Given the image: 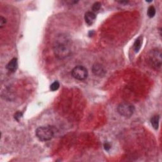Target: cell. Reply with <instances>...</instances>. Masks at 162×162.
<instances>
[{"mask_svg": "<svg viewBox=\"0 0 162 162\" xmlns=\"http://www.w3.org/2000/svg\"><path fill=\"white\" fill-rule=\"evenodd\" d=\"M156 14V9L153 6L149 7L148 9V15L150 18H153Z\"/></svg>", "mask_w": 162, "mask_h": 162, "instance_id": "11", "label": "cell"}, {"mask_svg": "<svg viewBox=\"0 0 162 162\" xmlns=\"http://www.w3.org/2000/svg\"><path fill=\"white\" fill-rule=\"evenodd\" d=\"M59 87H60V83L58 81H55L51 84L50 89L52 91H55L59 89Z\"/></svg>", "mask_w": 162, "mask_h": 162, "instance_id": "12", "label": "cell"}, {"mask_svg": "<svg viewBox=\"0 0 162 162\" xmlns=\"http://www.w3.org/2000/svg\"><path fill=\"white\" fill-rule=\"evenodd\" d=\"M53 51L56 58L63 60L69 56L72 51V43L66 34L58 35L53 43Z\"/></svg>", "mask_w": 162, "mask_h": 162, "instance_id": "1", "label": "cell"}, {"mask_svg": "<svg viewBox=\"0 0 162 162\" xmlns=\"http://www.w3.org/2000/svg\"><path fill=\"white\" fill-rule=\"evenodd\" d=\"M96 18V15L94 12H87L85 13L84 19H85L86 23L88 26L92 25V24L95 22Z\"/></svg>", "mask_w": 162, "mask_h": 162, "instance_id": "7", "label": "cell"}, {"mask_svg": "<svg viewBox=\"0 0 162 162\" xmlns=\"http://www.w3.org/2000/svg\"><path fill=\"white\" fill-rule=\"evenodd\" d=\"M101 7V4L100 2H96L94 3V4H93L92 8L93 12H96L100 10Z\"/></svg>", "mask_w": 162, "mask_h": 162, "instance_id": "13", "label": "cell"}, {"mask_svg": "<svg viewBox=\"0 0 162 162\" xmlns=\"http://www.w3.org/2000/svg\"><path fill=\"white\" fill-rule=\"evenodd\" d=\"M104 147H105V150L106 151H108L110 149V144L108 143H105V144H104Z\"/></svg>", "mask_w": 162, "mask_h": 162, "instance_id": "16", "label": "cell"}, {"mask_svg": "<svg viewBox=\"0 0 162 162\" xmlns=\"http://www.w3.org/2000/svg\"><path fill=\"white\" fill-rule=\"evenodd\" d=\"M56 132V127L51 125L39 127L36 130V135L37 138L42 141L51 140Z\"/></svg>", "mask_w": 162, "mask_h": 162, "instance_id": "2", "label": "cell"}, {"mask_svg": "<svg viewBox=\"0 0 162 162\" xmlns=\"http://www.w3.org/2000/svg\"><path fill=\"white\" fill-rule=\"evenodd\" d=\"M17 67H18L17 58H13L8 62V63L7 65V69L10 72H14L17 70Z\"/></svg>", "mask_w": 162, "mask_h": 162, "instance_id": "8", "label": "cell"}, {"mask_svg": "<svg viewBox=\"0 0 162 162\" xmlns=\"http://www.w3.org/2000/svg\"><path fill=\"white\" fill-rule=\"evenodd\" d=\"M6 23H7L6 18L1 16V18H0V27L3 28L4 27V26L5 25Z\"/></svg>", "mask_w": 162, "mask_h": 162, "instance_id": "14", "label": "cell"}, {"mask_svg": "<svg viewBox=\"0 0 162 162\" xmlns=\"http://www.w3.org/2000/svg\"><path fill=\"white\" fill-rule=\"evenodd\" d=\"M142 43H143V37H142L141 36L139 37L136 40L134 44V50L136 53H137L140 50L141 45H142Z\"/></svg>", "mask_w": 162, "mask_h": 162, "instance_id": "10", "label": "cell"}, {"mask_svg": "<svg viewBox=\"0 0 162 162\" xmlns=\"http://www.w3.org/2000/svg\"><path fill=\"white\" fill-rule=\"evenodd\" d=\"M159 121H160L159 115H154L151 119V124L152 126H153V128L156 130L158 129Z\"/></svg>", "mask_w": 162, "mask_h": 162, "instance_id": "9", "label": "cell"}, {"mask_svg": "<svg viewBox=\"0 0 162 162\" xmlns=\"http://www.w3.org/2000/svg\"><path fill=\"white\" fill-rule=\"evenodd\" d=\"M117 111L121 116L125 118H129L133 115L135 111V108L132 104L124 102L122 103L118 106Z\"/></svg>", "mask_w": 162, "mask_h": 162, "instance_id": "4", "label": "cell"}, {"mask_svg": "<svg viewBox=\"0 0 162 162\" xmlns=\"http://www.w3.org/2000/svg\"><path fill=\"white\" fill-rule=\"evenodd\" d=\"M22 116V114L21 112H17V114L15 115V119H16L17 121L19 120V119H21Z\"/></svg>", "mask_w": 162, "mask_h": 162, "instance_id": "15", "label": "cell"}, {"mask_svg": "<svg viewBox=\"0 0 162 162\" xmlns=\"http://www.w3.org/2000/svg\"><path fill=\"white\" fill-rule=\"evenodd\" d=\"M72 76L77 80L83 81L85 80L87 77L88 71L86 67L81 65H78L72 69Z\"/></svg>", "mask_w": 162, "mask_h": 162, "instance_id": "5", "label": "cell"}, {"mask_svg": "<svg viewBox=\"0 0 162 162\" xmlns=\"http://www.w3.org/2000/svg\"><path fill=\"white\" fill-rule=\"evenodd\" d=\"M148 60L151 67L155 70H160L162 64L161 50L157 48L151 50L148 53Z\"/></svg>", "mask_w": 162, "mask_h": 162, "instance_id": "3", "label": "cell"}, {"mask_svg": "<svg viewBox=\"0 0 162 162\" xmlns=\"http://www.w3.org/2000/svg\"><path fill=\"white\" fill-rule=\"evenodd\" d=\"M92 72L95 76L98 77H104L106 73L104 67L99 63H95V65H93Z\"/></svg>", "mask_w": 162, "mask_h": 162, "instance_id": "6", "label": "cell"}]
</instances>
